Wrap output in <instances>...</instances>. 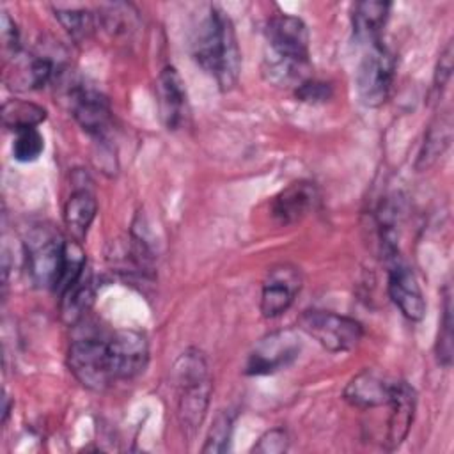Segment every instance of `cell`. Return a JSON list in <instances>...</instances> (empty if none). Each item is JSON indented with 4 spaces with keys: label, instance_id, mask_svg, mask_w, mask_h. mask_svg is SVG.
Returning a JSON list of instances; mask_svg holds the SVG:
<instances>
[{
    "label": "cell",
    "instance_id": "14",
    "mask_svg": "<svg viewBox=\"0 0 454 454\" xmlns=\"http://www.w3.org/2000/svg\"><path fill=\"white\" fill-rule=\"evenodd\" d=\"M319 193L314 183L296 181L286 186L271 200V216L280 225H293L303 220L317 204Z\"/></svg>",
    "mask_w": 454,
    "mask_h": 454
},
{
    "label": "cell",
    "instance_id": "12",
    "mask_svg": "<svg viewBox=\"0 0 454 454\" xmlns=\"http://www.w3.org/2000/svg\"><path fill=\"white\" fill-rule=\"evenodd\" d=\"M156 101L161 122L167 129L176 131L186 126L190 119V103L184 82L176 67L167 66L156 80Z\"/></svg>",
    "mask_w": 454,
    "mask_h": 454
},
{
    "label": "cell",
    "instance_id": "15",
    "mask_svg": "<svg viewBox=\"0 0 454 454\" xmlns=\"http://www.w3.org/2000/svg\"><path fill=\"white\" fill-rule=\"evenodd\" d=\"M392 387L394 383H388L376 371L364 369L348 381L344 388V399L351 406L364 410L387 406L392 395Z\"/></svg>",
    "mask_w": 454,
    "mask_h": 454
},
{
    "label": "cell",
    "instance_id": "29",
    "mask_svg": "<svg viewBox=\"0 0 454 454\" xmlns=\"http://www.w3.org/2000/svg\"><path fill=\"white\" fill-rule=\"evenodd\" d=\"M2 43L4 51H11L12 57L20 53V34L16 23L9 18L7 12H2Z\"/></svg>",
    "mask_w": 454,
    "mask_h": 454
},
{
    "label": "cell",
    "instance_id": "25",
    "mask_svg": "<svg viewBox=\"0 0 454 454\" xmlns=\"http://www.w3.org/2000/svg\"><path fill=\"white\" fill-rule=\"evenodd\" d=\"M436 358L445 367H449L452 362V303L449 287L445 289L443 296V314L440 319V332L436 340Z\"/></svg>",
    "mask_w": 454,
    "mask_h": 454
},
{
    "label": "cell",
    "instance_id": "7",
    "mask_svg": "<svg viewBox=\"0 0 454 454\" xmlns=\"http://www.w3.org/2000/svg\"><path fill=\"white\" fill-rule=\"evenodd\" d=\"M394 80V57L381 44L367 46L356 69V90L365 106H380L387 101Z\"/></svg>",
    "mask_w": 454,
    "mask_h": 454
},
{
    "label": "cell",
    "instance_id": "4",
    "mask_svg": "<svg viewBox=\"0 0 454 454\" xmlns=\"http://www.w3.org/2000/svg\"><path fill=\"white\" fill-rule=\"evenodd\" d=\"M67 367L73 376L89 390L103 392L115 378L110 364L108 335L80 328L67 349Z\"/></svg>",
    "mask_w": 454,
    "mask_h": 454
},
{
    "label": "cell",
    "instance_id": "24",
    "mask_svg": "<svg viewBox=\"0 0 454 454\" xmlns=\"http://www.w3.org/2000/svg\"><path fill=\"white\" fill-rule=\"evenodd\" d=\"M232 424H234L232 410L218 411L209 427L202 452H225L229 449V442L232 436Z\"/></svg>",
    "mask_w": 454,
    "mask_h": 454
},
{
    "label": "cell",
    "instance_id": "30",
    "mask_svg": "<svg viewBox=\"0 0 454 454\" xmlns=\"http://www.w3.org/2000/svg\"><path fill=\"white\" fill-rule=\"evenodd\" d=\"M4 410H2V422L5 424V420H7V417H9V410H11V406H9V397H7V394H4Z\"/></svg>",
    "mask_w": 454,
    "mask_h": 454
},
{
    "label": "cell",
    "instance_id": "8",
    "mask_svg": "<svg viewBox=\"0 0 454 454\" xmlns=\"http://www.w3.org/2000/svg\"><path fill=\"white\" fill-rule=\"evenodd\" d=\"M301 342L293 330H280L261 339L247 360V374H270L287 367L300 353Z\"/></svg>",
    "mask_w": 454,
    "mask_h": 454
},
{
    "label": "cell",
    "instance_id": "2",
    "mask_svg": "<svg viewBox=\"0 0 454 454\" xmlns=\"http://www.w3.org/2000/svg\"><path fill=\"white\" fill-rule=\"evenodd\" d=\"M266 39L271 50L266 73L278 85L298 87L309 80V28L305 21L291 14H277L266 25Z\"/></svg>",
    "mask_w": 454,
    "mask_h": 454
},
{
    "label": "cell",
    "instance_id": "13",
    "mask_svg": "<svg viewBox=\"0 0 454 454\" xmlns=\"http://www.w3.org/2000/svg\"><path fill=\"white\" fill-rule=\"evenodd\" d=\"M388 268V294L395 307L410 321H420L426 314V300L413 271L399 259L397 252L387 255Z\"/></svg>",
    "mask_w": 454,
    "mask_h": 454
},
{
    "label": "cell",
    "instance_id": "10",
    "mask_svg": "<svg viewBox=\"0 0 454 454\" xmlns=\"http://www.w3.org/2000/svg\"><path fill=\"white\" fill-rule=\"evenodd\" d=\"M301 289L300 268L282 262L271 266L262 280L261 312L264 317H277L284 314L294 301Z\"/></svg>",
    "mask_w": 454,
    "mask_h": 454
},
{
    "label": "cell",
    "instance_id": "22",
    "mask_svg": "<svg viewBox=\"0 0 454 454\" xmlns=\"http://www.w3.org/2000/svg\"><path fill=\"white\" fill-rule=\"evenodd\" d=\"M55 18L71 35L73 41L83 43L90 39L96 30V16L89 9L82 7H53Z\"/></svg>",
    "mask_w": 454,
    "mask_h": 454
},
{
    "label": "cell",
    "instance_id": "20",
    "mask_svg": "<svg viewBox=\"0 0 454 454\" xmlns=\"http://www.w3.org/2000/svg\"><path fill=\"white\" fill-rule=\"evenodd\" d=\"M452 138V122H450V115L443 114L440 115L427 129L422 149L419 153V160H417V168L424 170L429 168L433 163H436L438 158H442V154L445 153V149L449 147Z\"/></svg>",
    "mask_w": 454,
    "mask_h": 454
},
{
    "label": "cell",
    "instance_id": "17",
    "mask_svg": "<svg viewBox=\"0 0 454 454\" xmlns=\"http://www.w3.org/2000/svg\"><path fill=\"white\" fill-rule=\"evenodd\" d=\"M388 11H390L388 2L365 0V2L355 4L351 21H353V32L356 41L365 46L381 43V30L387 23Z\"/></svg>",
    "mask_w": 454,
    "mask_h": 454
},
{
    "label": "cell",
    "instance_id": "27",
    "mask_svg": "<svg viewBox=\"0 0 454 454\" xmlns=\"http://www.w3.org/2000/svg\"><path fill=\"white\" fill-rule=\"evenodd\" d=\"M294 94L300 101H309V103H316V101H325L330 98L332 90L330 85L325 82H317L314 78L305 80L301 85H298L294 89Z\"/></svg>",
    "mask_w": 454,
    "mask_h": 454
},
{
    "label": "cell",
    "instance_id": "23",
    "mask_svg": "<svg viewBox=\"0 0 454 454\" xmlns=\"http://www.w3.org/2000/svg\"><path fill=\"white\" fill-rule=\"evenodd\" d=\"M44 151V138L37 128H23L14 131L12 156L16 161L30 163L35 161Z\"/></svg>",
    "mask_w": 454,
    "mask_h": 454
},
{
    "label": "cell",
    "instance_id": "5",
    "mask_svg": "<svg viewBox=\"0 0 454 454\" xmlns=\"http://www.w3.org/2000/svg\"><path fill=\"white\" fill-rule=\"evenodd\" d=\"M23 247L32 282L37 287L55 291L66 268L67 241L53 227L37 225L27 232Z\"/></svg>",
    "mask_w": 454,
    "mask_h": 454
},
{
    "label": "cell",
    "instance_id": "19",
    "mask_svg": "<svg viewBox=\"0 0 454 454\" xmlns=\"http://www.w3.org/2000/svg\"><path fill=\"white\" fill-rule=\"evenodd\" d=\"M96 213H98V200L89 190L82 188L69 195V199L64 204L62 216H64V223L74 241H78V243L83 241L90 223L96 218Z\"/></svg>",
    "mask_w": 454,
    "mask_h": 454
},
{
    "label": "cell",
    "instance_id": "16",
    "mask_svg": "<svg viewBox=\"0 0 454 454\" xmlns=\"http://www.w3.org/2000/svg\"><path fill=\"white\" fill-rule=\"evenodd\" d=\"M415 390L406 381H395L392 387V395L387 406H390L388 417V431H387V447L395 449L399 447L408 431L411 427L415 417Z\"/></svg>",
    "mask_w": 454,
    "mask_h": 454
},
{
    "label": "cell",
    "instance_id": "28",
    "mask_svg": "<svg viewBox=\"0 0 454 454\" xmlns=\"http://www.w3.org/2000/svg\"><path fill=\"white\" fill-rule=\"evenodd\" d=\"M452 55H454L452 43H449L445 46V50L442 51L438 66H436V71H434V89L438 92H442L447 87V83L450 82V76H452Z\"/></svg>",
    "mask_w": 454,
    "mask_h": 454
},
{
    "label": "cell",
    "instance_id": "26",
    "mask_svg": "<svg viewBox=\"0 0 454 454\" xmlns=\"http://www.w3.org/2000/svg\"><path fill=\"white\" fill-rule=\"evenodd\" d=\"M289 445V436L282 427H275L266 431L257 443L254 445V452H262V454H282L287 450Z\"/></svg>",
    "mask_w": 454,
    "mask_h": 454
},
{
    "label": "cell",
    "instance_id": "3",
    "mask_svg": "<svg viewBox=\"0 0 454 454\" xmlns=\"http://www.w3.org/2000/svg\"><path fill=\"white\" fill-rule=\"evenodd\" d=\"M177 422L186 436L200 427L213 392L209 365L202 351L190 348L174 364Z\"/></svg>",
    "mask_w": 454,
    "mask_h": 454
},
{
    "label": "cell",
    "instance_id": "6",
    "mask_svg": "<svg viewBox=\"0 0 454 454\" xmlns=\"http://www.w3.org/2000/svg\"><path fill=\"white\" fill-rule=\"evenodd\" d=\"M298 326L332 353L353 349L364 335V328L356 319L319 309L303 310L298 317Z\"/></svg>",
    "mask_w": 454,
    "mask_h": 454
},
{
    "label": "cell",
    "instance_id": "11",
    "mask_svg": "<svg viewBox=\"0 0 454 454\" xmlns=\"http://www.w3.org/2000/svg\"><path fill=\"white\" fill-rule=\"evenodd\" d=\"M71 112L76 122L87 131L98 144H105L110 126H112V110L108 99L89 87H74L69 94Z\"/></svg>",
    "mask_w": 454,
    "mask_h": 454
},
{
    "label": "cell",
    "instance_id": "21",
    "mask_svg": "<svg viewBox=\"0 0 454 454\" xmlns=\"http://www.w3.org/2000/svg\"><path fill=\"white\" fill-rule=\"evenodd\" d=\"M46 119V110L32 101L9 99L2 106V122L5 128L18 131L23 128H37Z\"/></svg>",
    "mask_w": 454,
    "mask_h": 454
},
{
    "label": "cell",
    "instance_id": "18",
    "mask_svg": "<svg viewBox=\"0 0 454 454\" xmlns=\"http://www.w3.org/2000/svg\"><path fill=\"white\" fill-rule=\"evenodd\" d=\"M94 293L96 289H94L92 273L85 268L82 275L59 294L62 321L71 326L78 325L85 317L87 310L90 309L94 301Z\"/></svg>",
    "mask_w": 454,
    "mask_h": 454
},
{
    "label": "cell",
    "instance_id": "1",
    "mask_svg": "<svg viewBox=\"0 0 454 454\" xmlns=\"http://www.w3.org/2000/svg\"><path fill=\"white\" fill-rule=\"evenodd\" d=\"M193 57L216 80L222 90H231L238 83L241 51L234 23L222 7H209L193 39Z\"/></svg>",
    "mask_w": 454,
    "mask_h": 454
},
{
    "label": "cell",
    "instance_id": "9",
    "mask_svg": "<svg viewBox=\"0 0 454 454\" xmlns=\"http://www.w3.org/2000/svg\"><path fill=\"white\" fill-rule=\"evenodd\" d=\"M110 364L115 381L133 380L142 374L149 362L147 339L135 330H117L108 335Z\"/></svg>",
    "mask_w": 454,
    "mask_h": 454
}]
</instances>
